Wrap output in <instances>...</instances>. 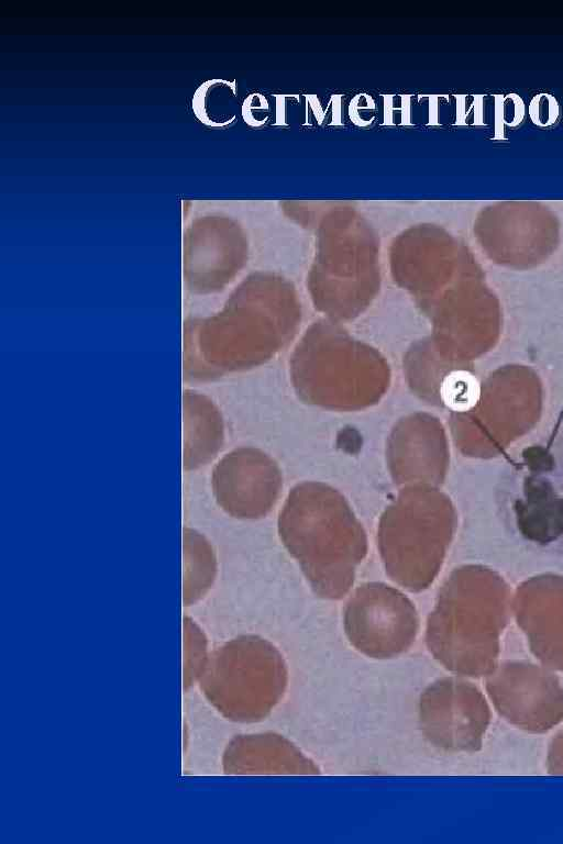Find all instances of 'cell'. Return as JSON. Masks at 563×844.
<instances>
[{"instance_id": "obj_4", "label": "cell", "mask_w": 563, "mask_h": 844, "mask_svg": "<svg viewBox=\"0 0 563 844\" xmlns=\"http://www.w3.org/2000/svg\"><path fill=\"white\" fill-rule=\"evenodd\" d=\"M347 635L353 646L375 659L406 652L416 633V619L405 600L390 595L367 593L347 609Z\"/></svg>"}, {"instance_id": "obj_9", "label": "cell", "mask_w": 563, "mask_h": 844, "mask_svg": "<svg viewBox=\"0 0 563 844\" xmlns=\"http://www.w3.org/2000/svg\"><path fill=\"white\" fill-rule=\"evenodd\" d=\"M443 403L453 411L465 412L474 408L481 397L478 380L466 370H453L440 386Z\"/></svg>"}, {"instance_id": "obj_2", "label": "cell", "mask_w": 563, "mask_h": 844, "mask_svg": "<svg viewBox=\"0 0 563 844\" xmlns=\"http://www.w3.org/2000/svg\"><path fill=\"white\" fill-rule=\"evenodd\" d=\"M418 719L423 737L432 746L450 753H472L482 747L490 710L474 684L445 677L421 692Z\"/></svg>"}, {"instance_id": "obj_1", "label": "cell", "mask_w": 563, "mask_h": 844, "mask_svg": "<svg viewBox=\"0 0 563 844\" xmlns=\"http://www.w3.org/2000/svg\"><path fill=\"white\" fill-rule=\"evenodd\" d=\"M288 669L279 651L255 636L221 647L207 675V696L223 715L243 723L265 719L280 702Z\"/></svg>"}, {"instance_id": "obj_6", "label": "cell", "mask_w": 563, "mask_h": 844, "mask_svg": "<svg viewBox=\"0 0 563 844\" xmlns=\"http://www.w3.org/2000/svg\"><path fill=\"white\" fill-rule=\"evenodd\" d=\"M183 467L197 469L216 455L220 444L217 414L210 403L196 396L186 397Z\"/></svg>"}, {"instance_id": "obj_8", "label": "cell", "mask_w": 563, "mask_h": 844, "mask_svg": "<svg viewBox=\"0 0 563 844\" xmlns=\"http://www.w3.org/2000/svg\"><path fill=\"white\" fill-rule=\"evenodd\" d=\"M234 81L210 79L196 89L191 99L195 116L205 125L223 126L231 123L234 112Z\"/></svg>"}, {"instance_id": "obj_10", "label": "cell", "mask_w": 563, "mask_h": 844, "mask_svg": "<svg viewBox=\"0 0 563 844\" xmlns=\"http://www.w3.org/2000/svg\"><path fill=\"white\" fill-rule=\"evenodd\" d=\"M548 770L553 775H563V730L552 740L548 752Z\"/></svg>"}, {"instance_id": "obj_3", "label": "cell", "mask_w": 563, "mask_h": 844, "mask_svg": "<svg viewBox=\"0 0 563 844\" xmlns=\"http://www.w3.org/2000/svg\"><path fill=\"white\" fill-rule=\"evenodd\" d=\"M548 667L510 662L486 676V691L497 712L512 725L543 733L563 720V688Z\"/></svg>"}, {"instance_id": "obj_7", "label": "cell", "mask_w": 563, "mask_h": 844, "mask_svg": "<svg viewBox=\"0 0 563 844\" xmlns=\"http://www.w3.org/2000/svg\"><path fill=\"white\" fill-rule=\"evenodd\" d=\"M184 548V601L195 602L211 586L216 574V560L210 544L203 535L189 528L183 531Z\"/></svg>"}, {"instance_id": "obj_5", "label": "cell", "mask_w": 563, "mask_h": 844, "mask_svg": "<svg viewBox=\"0 0 563 844\" xmlns=\"http://www.w3.org/2000/svg\"><path fill=\"white\" fill-rule=\"evenodd\" d=\"M225 771L262 775H319L320 768L285 736L268 732L236 736L224 755Z\"/></svg>"}]
</instances>
